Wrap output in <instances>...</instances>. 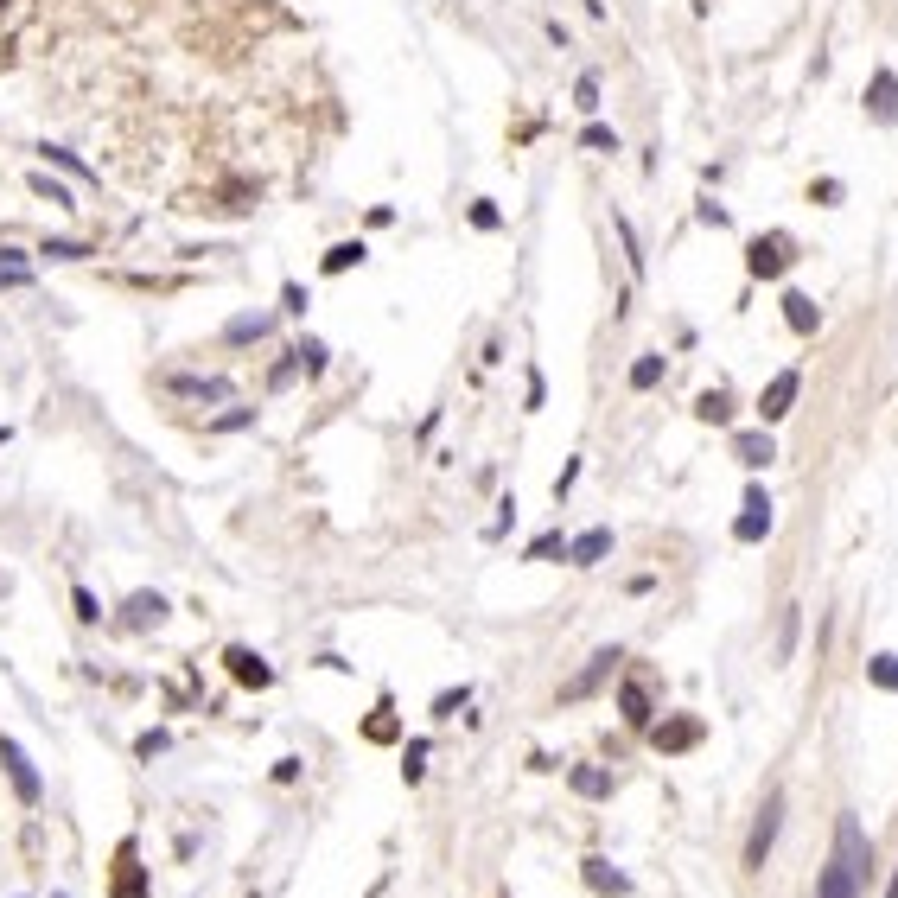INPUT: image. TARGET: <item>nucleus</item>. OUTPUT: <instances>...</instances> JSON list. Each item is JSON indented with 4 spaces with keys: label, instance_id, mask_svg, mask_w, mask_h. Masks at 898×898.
Masks as SVG:
<instances>
[{
    "label": "nucleus",
    "instance_id": "nucleus-1",
    "mask_svg": "<svg viewBox=\"0 0 898 898\" xmlns=\"http://www.w3.org/2000/svg\"><path fill=\"white\" fill-rule=\"evenodd\" d=\"M867 867H873L867 835H860L854 816H841V828H835V860H828V873H822V898H860V892H867Z\"/></svg>",
    "mask_w": 898,
    "mask_h": 898
},
{
    "label": "nucleus",
    "instance_id": "nucleus-2",
    "mask_svg": "<svg viewBox=\"0 0 898 898\" xmlns=\"http://www.w3.org/2000/svg\"><path fill=\"white\" fill-rule=\"evenodd\" d=\"M790 262H797V243H790L784 230H765V236H752V243H746V268L758 274V281H777Z\"/></svg>",
    "mask_w": 898,
    "mask_h": 898
},
{
    "label": "nucleus",
    "instance_id": "nucleus-3",
    "mask_svg": "<svg viewBox=\"0 0 898 898\" xmlns=\"http://www.w3.org/2000/svg\"><path fill=\"white\" fill-rule=\"evenodd\" d=\"M777 822H784V790H771L765 797V809H758V822H752V841H746V867L758 873L771 860V841H777Z\"/></svg>",
    "mask_w": 898,
    "mask_h": 898
},
{
    "label": "nucleus",
    "instance_id": "nucleus-4",
    "mask_svg": "<svg viewBox=\"0 0 898 898\" xmlns=\"http://www.w3.org/2000/svg\"><path fill=\"white\" fill-rule=\"evenodd\" d=\"M166 395H185V402H230V376H192V370H172L160 376Z\"/></svg>",
    "mask_w": 898,
    "mask_h": 898
},
{
    "label": "nucleus",
    "instance_id": "nucleus-5",
    "mask_svg": "<svg viewBox=\"0 0 898 898\" xmlns=\"http://www.w3.org/2000/svg\"><path fill=\"white\" fill-rule=\"evenodd\" d=\"M0 765H7L13 790H20V803H39V797H45V784H39V771H32V758L20 752V739H0Z\"/></svg>",
    "mask_w": 898,
    "mask_h": 898
},
{
    "label": "nucleus",
    "instance_id": "nucleus-6",
    "mask_svg": "<svg viewBox=\"0 0 898 898\" xmlns=\"http://www.w3.org/2000/svg\"><path fill=\"white\" fill-rule=\"evenodd\" d=\"M797 389H803V376L797 370H777L771 376V383H765V395H758V421H784V414H790V402H797Z\"/></svg>",
    "mask_w": 898,
    "mask_h": 898
},
{
    "label": "nucleus",
    "instance_id": "nucleus-7",
    "mask_svg": "<svg viewBox=\"0 0 898 898\" xmlns=\"http://www.w3.org/2000/svg\"><path fill=\"white\" fill-rule=\"evenodd\" d=\"M618 663H625V650H599V656H593V663H586V669H580V676H574V682H567V688H561V701H586V695H593V688H599V682H606V676H612V669H618Z\"/></svg>",
    "mask_w": 898,
    "mask_h": 898
},
{
    "label": "nucleus",
    "instance_id": "nucleus-8",
    "mask_svg": "<svg viewBox=\"0 0 898 898\" xmlns=\"http://www.w3.org/2000/svg\"><path fill=\"white\" fill-rule=\"evenodd\" d=\"M618 714H625V727H637V733H644V727H656V707H650V688H644V682H637V676H625V682H618Z\"/></svg>",
    "mask_w": 898,
    "mask_h": 898
},
{
    "label": "nucleus",
    "instance_id": "nucleus-9",
    "mask_svg": "<svg viewBox=\"0 0 898 898\" xmlns=\"http://www.w3.org/2000/svg\"><path fill=\"white\" fill-rule=\"evenodd\" d=\"M765 535H771V497L752 485L746 491V516L733 523V542H765Z\"/></svg>",
    "mask_w": 898,
    "mask_h": 898
},
{
    "label": "nucleus",
    "instance_id": "nucleus-10",
    "mask_svg": "<svg viewBox=\"0 0 898 898\" xmlns=\"http://www.w3.org/2000/svg\"><path fill=\"white\" fill-rule=\"evenodd\" d=\"M867 115L873 122H898V71H886V64H879L873 83H867Z\"/></svg>",
    "mask_w": 898,
    "mask_h": 898
},
{
    "label": "nucleus",
    "instance_id": "nucleus-11",
    "mask_svg": "<svg viewBox=\"0 0 898 898\" xmlns=\"http://www.w3.org/2000/svg\"><path fill=\"white\" fill-rule=\"evenodd\" d=\"M223 663H230V676L243 682V688H268V682H274V669H268L249 644H230V650H223Z\"/></svg>",
    "mask_w": 898,
    "mask_h": 898
},
{
    "label": "nucleus",
    "instance_id": "nucleus-12",
    "mask_svg": "<svg viewBox=\"0 0 898 898\" xmlns=\"http://www.w3.org/2000/svg\"><path fill=\"white\" fill-rule=\"evenodd\" d=\"M606 555H612V529H586V535L567 542V561H574V567H593V561H606Z\"/></svg>",
    "mask_w": 898,
    "mask_h": 898
},
{
    "label": "nucleus",
    "instance_id": "nucleus-13",
    "mask_svg": "<svg viewBox=\"0 0 898 898\" xmlns=\"http://www.w3.org/2000/svg\"><path fill=\"white\" fill-rule=\"evenodd\" d=\"M268 332H274V313H236L223 325V344H262Z\"/></svg>",
    "mask_w": 898,
    "mask_h": 898
},
{
    "label": "nucleus",
    "instance_id": "nucleus-14",
    "mask_svg": "<svg viewBox=\"0 0 898 898\" xmlns=\"http://www.w3.org/2000/svg\"><path fill=\"white\" fill-rule=\"evenodd\" d=\"M650 739L656 752H688L701 739V720H663V727H650Z\"/></svg>",
    "mask_w": 898,
    "mask_h": 898
},
{
    "label": "nucleus",
    "instance_id": "nucleus-15",
    "mask_svg": "<svg viewBox=\"0 0 898 898\" xmlns=\"http://www.w3.org/2000/svg\"><path fill=\"white\" fill-rule=\"evenodd\" d=\"M26 192H32V198H45L51 211H77V192H71L64 179H51V172H32V179H26Z\"/></svg>",
    "mask_w": 898,
    "mask_h": 898
},
{
    "label": "nucleus",
    "instance_id": "nucleus-16",
    "mask_svg": "<svg viewBox=\"0 0 898 898\" xmlns=\"http://www.w3.org/2000/svg\"><path fill=\"white\" fill-rule=\"evenodd\" d=\"M580 867H586V886H593V892H612V898H625V892H631V879L618 873L612 860H599V854H593V860H580Z\"/></svg>",
    "mask_w": 898,
    "mask_h": 898
},
{
    "label": "nucleus",
    "instance_id": "nucleus-17",
    "mask_svg": "<svg viewBox=\"0 0 898 898\" xmlns=\"http://www.w3.org/2000/svg\"><path fill=\"white\" fill-rule=\"evenodd\" d=\"M733 459L758 472V465H771V459H777V440H771V434H733Z\"/></svg>",
    "mask_w": 898,
    "mask_h": 898
},
{
    "label": "nucleus",
    "instance_id": "nucleus-18",
    "mask_svg": "<svg viewBox=\"0 0 898 898\" xmlns=\"http://www.w3.org/2000/svg\"><path fill=\"white\" fill-rule=\"evenodd\" d=\"M567 784H574L580 797H593V803L612 797V771H599V765H574V771H567Z\"/></svg>",
    "mask_w": 898,
    "mask_h": 898
},
{
    "label": "nucleus",
    "instance_id": "nucleus-19",
    "mask_svg": "<svg viewBox=\"0 0 898 898\" xmlns=\"http://www.w3.org/2000/svg\"><path fill=\"white\" fill-rule=\"evenodd\" d=\"M32 255H45V262H90V243H77V236H45V243L39 249H32Z\"/></svg>",
    "mask_w": 898,
    "mask_h": 898
},
{
    "label": "nucleus",
    "instance_id": "nucleus-20",
    "mask_svg": "<svg viewBox=\"0 0 898 898\" xmlns=\"http://www.w3.org/2000/svg\"><path fill=\"white\" fill-rule=\"evenodd\" d=\"M784 319H790V332H816L822 325V313H816V300H809V293H784Z\"/></svg>",
    "mask_w": 898,
    "mask_h": 898
},
{
    "label": "nucleus",
    "instance_id": "nucleus-21",
    "mask_svg": "<svg viewBox=\"0 0 898 898\" xmlns=\"http://www.w3.org/2000/svg\"><path fill=\"white\" fill-rule=\"evenodd\" d=\"M122 612H128L134 631H147V625H160V618H166V599H160V593H134Z\"/></svg>",
    "mask_w": 898,
    "mask_h": 898
},
{
    "label": "nucleus",
    "instance_id": "nucleus-22",
    "mask_svg": "<svg viewBox=\"0 0 898 898\" xmlns=\"http://www.w3.org/2000/svg\"><path fill=\"white\" fill-rule=\"evenodd\" d=\"M364 255H370V249H364V236H351V243H332V249H325V262H319V268H325V274H351L357 262H364Z\"/></svg>",
    "mask_w": 898,
    "mask_h": 898
},
{
    "label": "nucleus",
    "instance_id": "nucleus-23",
    "mask_svg": "<svg viewBox=\"0 0 898 898\" xmlns=\"http://www.w3.org/2000/svg\"><path fill=\"white\" fill-rule=\"evenodd\" d=\"M115 898H147L141 867H134V841H122V879H115Z\"/></svg>",
    "mask_w": 898,
    "mask_h": 898
},
{
    "label": "nucleus",
    "instance_id": "nucleus-24",
    "mask_svg": "<svg viewBox=\"0 0 898 898\" xmlns=\"http://www.w3.org/2000/svg\"><path fill=\"white\" fill-rule=\"evenodd\" d=\"M656 383H663V351H644V357L631 364V389L644 395V389H656Z\"/></svg>",
    "mask_w": 898,
    "mask_h": 898
},
{
    "label": "nucleus",
    "instance_id": "nucleus-25",
    "mask_svg": "<svg viewBox=\"0 0 898 898\" xmlns=\"http://www.w3.org/2000/svg\"><path fill=\"white\" fill-rule=\"evenodd\" d=\"M867 682H873V688H892V695H898V656H892V650L867 656Z\"/></svg>",
    "mask_w": 898,
    "mask_h": 898
},
{
    "label": "nucleus",
    "instance_id": "nucleus-26",
    "mask_svg": "<svg viewBox=\"0 0 898 898\" xmlns=\"http://www.w3.org/2000/svg\"><path fill=\"white\" fill-rule=\"evenodd\" d=\"M39 160H45V166H58V172H71V179H90V166H83L71 147H51V141H45V147H39Z\"/></svg>",
    "mask_w": 898,
    "mask_h": 898
},
{
    "label": "nucleus",
    "instance_id": "nucleus-27",
    "mask_svg": "<svg viewBox=\"0 0 898 898\" xmlns=\"http://www.w3.org/2000/svg\"><path fill=\"white\" fill-rule=\"evenodd\" d=\"M695 414H701V421H733V395L727 389H707L701 402H695Z\"/></svg>",
    "mask_w": 898,
    "mask_h": 898
},
{
    "label": "nucleus",
    "instance_id": "nucleus-28",
    "mask_svg": "<svg viewBox=\"0 0 898 898\" xmlns=\"http://www.w3.org/2000/svg\"><path fill=\"white\" fill-rule=\"evenodd\" d=\"M243 427H255V408H223V414H211V434H243Z\"/></svg>",
    "mask_w": 898,
    "mask_h": 898
},
{
    "label": "nucleus",
    "instance_id": "nucleus-29",
    "mask_svg": "<svg viewBox=\"0 0 898 898\" xmlns=\"http://www.w3.org/2000/svg\"><path fill=\"white\" fill-rule=\"evenodd\" d=\"M548 555H567V542H561V529H548V535H535V542H529V555H523V561H548Z\"/></svg>",
    "mask_w": 898,
    "mask_h": 898
},
{
    "label": "nucleus",
    "instance_id": "nucleus-30",
    "mask_svg": "<svg viewBox=\"0 0 898 898\" xmlns=\"http://www.w3.org/2000/svg\"><path fill=\"white\" fill-rule=\"evenodd\" d=\"M612 223H618V243H625V262H631V274H644V249H637V230H631L625 217H612Z\"/></svg>",
    "mask_w": 898,
    "mask_h": 898
},
{
    "label": "nucleus",
    "instance_id": "nucleus-31",
    "mask_svg": "<svg viewBox=\"0 0 898 898\" xmlns=\"http://www.w3.org/2000/svg\"><path fill=\"white\" fill-rule=\"evenodd\" d=\"M293 351H300V370H306V376H319V370H325V344H319V338H300Z\"/></svg>",
    "mask_w": 898,
    "mask_h": 898
},
{
    "label": "nucleus",
    "instance_id": "nucleus-32",
    "mask_svg": "<svg viewBox=\"0 0 898 898\" xmlns=\"http://www.w3.org/2000/svg\"><path fill=\"white\" fill-rule=\"evenodd\" d=\"M293 376H300V351H287V357H281V364H274V370H268V389H274V395H281V389L293 383Z\"/></svg>",
    "mask_w": 898,
    "mask_h": 898
},
{
    "label": "nucleus",
    "instance_id": "nucleus-33",
    "mask_svg": "<svg viewBox=\"0 0 898 898\" xmlns=\"http://www.w3.org/2000/svg\"><path fill=\"white\" fill-rule=\"evenodd\" d=\"M421 771H427V739H414V746L402 752V777H408V784H421Z\"/></svg>",
    "mask_w": 898,
    "mask_h": 898
},
{
    "label": "nucleus",
    "instance_id": "nucleus-34",
    "mask_svg": "<svg viewBox=\"0 0 898 898\" xmlns=\"http://www.w3.org/2000/svg\"><path fill=\"white\" fill-rule=\"evenodd\" d=\"M71 606H77L83 625H96V618H102V606H96V593H90V586H71Z\"/></svg>",
    "mask_w": 898,
    "mask_h": 898
},
{
    "label": "nucleus",
    "instance_id": "nucleus-35",
    "mask_svg": "<svg viewBox=\"0 0 898 898\" xmlns=\"http://www.w3.org/2000/svg\"><path fill=\"white\" fill-rule=\"evenodd\" d=\"M370 739H376V746H389V739H395V720H389V701L383 707H376V714H370V727H364Z\"/></svg>",
    "mask_w": 898,
    "mask_h": 898
},
{
    "label": "nucleus",
    "instance_id": "nucleus-36",
    "mask_svg": "<svg viewBox=\"0 0 898 898\" xmlns=\"http://www.w3.org/2000/svg\"><path fill=\"white\" fill-rule=\"evenodd\" d=\"M574 109H580V115L599 109V77H580V83H574Z\"/></svg>",
    "mask_w": 898,
    "mask_h": 898
},
{
    "label": "nucleus",
    "instance_id": "nucleus-37",
    "mask_svg": "<svg viewBox=\"0 0 898 898\" xmlns=\"http://www.w3.org/2000/svg\"><path fill=\"white\" fill-rule=\"evenodd\" d=\"M465 701H472V688H446V695L434 701V714H440V720H453V714H459Z\"/></svg>",
    "mask_w": 898,
    "mask_h": 898
},
{
    "label": "nucleus",
    "instance_id": "nucleus-38",
    "mask_svg": "<svg viewBox=\"0 0 898 898\" xmlns=\"http://www.w3.org/2000/svg\"><path fill=\"white\" fill-rule=\"evenodd\" d=\"M497 223H504V211H497L491 198H478L472 204V230H497Z\"/></svg>",
    "mask_w": 898,
    "mask_h": 898
},
{
    "label": "nucleus",
    "instance_id": "nucleus-39",
    "mask_svg": "<svg viewBox=\"0 0 898 898\" xmlns=\"http://www.w3.org/2000/svg\"><path fill=\"white\" fill-rule=\"evenodd\" d=\"M306 306H313V300H306V287L300 281H281V313H306Z\"/></svg>",
    "mask_w": 898,
    "mask_h": 898
},
{
    "label": "nucleus",
    "instance_id": "nucleus-40",
    "mask_svg": "<svg viewBox=\"0 0 898 898\" xmlns=\"http://www.w3.org/2000/svg\"><path fill=\"white\" fill-rule=\"evenodd\" d=\"M790 650H797V606L784 612V631H777V656H790Z\"/></svg>",
    "mask_w": 898,
    "mask_h": 898
},
{
    "label": "nucleus",
    "instance_id": "nucleus-41",
    "mask_svg": "<svg viewBox=\"0 0 898 898\" xmlns=\"http://www.w3.org/2000/svg\"><path fill=\"white\" fill-rule=\"evenodd\" d=\"M580 147H612V153H618V134L593 122V128H586V134H580Z\"/></svg>",
    "mask_w": 898,
    "mask_h": 898
},
{
    "label": "nucleus",
    "instance_id": "nucleus-42",
    "mask_svg": "<svg viewBox=\"0 0 898 898\" xmlns=\"http://www.w3.org/2000/svg\"><path fill=\"white\" fill-rule=\"evenodd\" d=\"M0 268H26V249L20 243H0Z\"/></svg>",
    "mask_w": 898,
    "mask_h": 898
},
{
    "label": "nucleus",
    "instance_id": "nucleus-43",
    "mask_svg": "<svg viewBox=\"0 0 898 898\" xmlns=\"http://www.w3.org/2000/svg\"><path fill=\"white\" fill-rule=\"evenodd\" d=\"M886 898H898V867H892V886H886Z\"/></svg>",
    "mask_w": 898,
    "mask_h": 898
},
{
    "label": "nucleus",
    "instance_id": "nucleus-44",
    "mask_svg": "<svg viewBox=\"0 0 898 898\" xmlns=\"http://www.w3.org/2000/svg\"><path fill=\"white\" fill-rule=\"evenodd\" d=\"M7 13H13V0H0V20H7Z\"/></svg>",
    "mask_w": 898,
    "mask_h": 898
}]
</instances>
